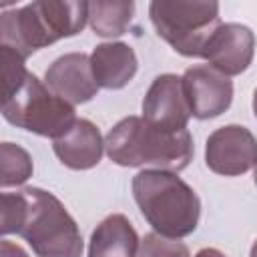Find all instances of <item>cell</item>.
Instances as JSON below:
<instances>
[{
	"label": "cell",
	"instance_id": "cell-16",
	"mask_svg": "<svg viewBox=\"0 0 257 257\" xmlns=\"http://www.w3.org/2000/svg\"><path fill=\"white\" fill-rule=\"evenodd\" d=\"M34 165L26 149L14 143L0 145V185L2 189L24 185L32 177Z\"/></svg>",
	"mask_w": 257,
	"mask_h": 257
},
{
	"label": "cell",
	"instance_id": "cell-5",
	"mask_svg": "<svg viewBox=\"0 0 257 257\" xmlns=\"http://www.w3.org/2000/svg\"><path fill=\"white\" fill-rule=\"evenodd\" d=\"M149 18L155 32L181 56L201 58L211 34L219 28L215 0H153Z\"/></svg>",
	"mask_w": 257,
	"mask_h": 257
},
{
	"label": "cell",
	"instance_id": "cell-2",
	"mask_svg": "<svg viewBox=\"0 0 257 257\" xmlns=\"http://www.w3.org/2000/svg\"><path fill=\"white\" fill-rule=\"evenodd\" d=\"M104 151L118 167H151L179 173L189 167L195 147L189 131H163L143 116H126L108 131Z\"/></svg>",
	"mask_w": 257,
	"mask_h": 257
},
{
	"label": "cell",
	"instance_id": "cell-4",
	"mask_svg": "<svg viewBox=\"0 0 257 257\" xmlns=\"http://www.w3.org/2000/svg\"><path fill=\"white\" fill-rule=\"evenodd\" d=\"M133 197L155 233L183 239L191 235L201 217L197 193L171 171L145 169L133 177Z\"/></svg>",
	"mask_w": 257,
	"mask_h": 257
},
{
	"label": "cell",
	"instance_id": "cell-10",
	"mask_svg": "<svg viewBox=\"0 0 257 257\" xmlns=\"http://www.w3.org/2000/svg\"><path fill=\"white\" fill-rule=\"evenodd\" d=\"M143 118L163 131H187L191 110L181 76L167 72L151 82L143 98Z\"/></svg>",
	"mask_w": 257,
	"mask_h": 257
},
{
	"label": "cell",
	"instance_id": "cell-14",
	"mask_svg": "<svg viewBox=\"0 0 257 257\" xmlns=\"http://www.w3.org/2000/svg\"><path fill=\"white\" fill-rule=\"evenodd\" d=\"M141 239L133 223L120 215L104 217L90 235L88 257H137Z\"/></svg>",
	"mask_w": 257,
	"mask_h": 257
},
{
	"label": "cell",
	"instance_id": "cell-18",
	"mask_svg": "<svg viewBox=\"0 0 257 257\" xmlns=\"http://www.w3.org/2000/svg\"><path fill=\"white\" fill-rule=\"evenodd\" d=\"M0 58H2V86H4L2 98H4L22 84V80L28 76V70L24 66L26 58L8 46H0Z\"/></svg>",
	"mask_w": 257,
	"mask_h": 257
},
{
	"label": "cell",
	"instance_id": "cell-13",
	"mask_svg": "<svg viewBox=\"0 0 257 257\" xmlns=\"http://www.w3.org/2000/svg\"><path fill=\"white\" fill-rule=\"evenodd\" d=\"M90 64L96 84L106 90H118L126 86L139 70L137 54L126 42L98 44L90 54Z\"/></svg>",
	"mask_w": 257,
	"mask_h": 257
},
{
	"label": "cell",
	"instance_id": "cell-17",
	"mask_svg": "<svg viewBox=\"0 0 257 257\" xmlns=\"http://www.w3.org/2000/svg\"><path fill=\"white\" fill-rule=\"evenodd\" d=\"M137 257H191V253L183 241L153 231L141 239Z\"/></svg>",
	"mask_w": 257,
	"mask_h": 257
},
{
	"label": "cell",
	"instance_id": "cell-8",
	"mask_svg": "<svg viewBox=\"0 0 257 257\" xmlns=\"http://www.w3.org/2000/svg\"><path fill=\"white\" fill-rule=\"evenodd\" d=\"M191 116L199 120L223 114L233 102V82L209 64H195L181 76Z\"/></svg>",
	"mask_w": 257,
	"mask_h": 257
},
{
	"label": "cell",
	"instance_id": "cell-23",
	"mask_svg": "<svg viewBox=\"0 0 257 257\" xmlns=\"http://www.w3.org/2000/svg\"><path fill=\"white\" fill-rule=\"evenodd\" d=\"M253 179H255V185H257V167H255V177Z\"/></svg>",
	"mask_w": 257,
	"mask_h": 257
},
{
	"label": "cell",
	"instance_id": "cell-22",
	"mask_svg": "<svg viewBox=\"0 0 257 257\" xmlns=\"http://www.w3.org/2000/svg\"><path fill=\"white\" fill-rule=\"evenodd\" d=\"M253 112H255V116H257V88H255V92H253Z\"/></svg>",
	"mask_w": 257,
	"mask_h": 257
},
{
	"label": "cell",
	"instance_id": "cell-12",
	"mask_svg": "<svg viewBox=\"0 0 257 257\" xmlns=\"http://www.w3.org/2000/svg\"><path fill=\"white\" fill-rule=\"evenodd\" d=\"M52 149L64 167L72 171H86L100 163L104 141L94 122L88 118H76V122L54 141Z\"/></svg>",
	"mask_w": 257,
	"mask_h": 257
},
{
	"label": "cell",
	"instance_id": "cell-15",
	"mask_svg": "<svg viewBox=\"0 0 257 257\" xmlns=\"http://www.w3.org/2000/svg\"><path fill=\"white\" fill-rule=\"evenodd\" d=\"M135 16L133 0H94L88 2V24L96 36L114 38L126 32Z\"/></svg>",
	"mask_w": 257,
	"mask_h": 257
},
{
	"label": "cell",
	"instance_id": "cell-3",
	"mask_svg": "<svg viewBox=\"0 0 257 257\" xmlns=\"http://www.w3.org/2000/svg\"><path fill=\"white\" fill-rule=\"evenodd\" d=\"M88 22V2L36 0L0 16V46L28 58L32 52L82 32Z\"/></svg>",
	"mask_w": 257,
	"mask_h": 257
},
{
	"label": "cell",
	"instance_id": "cell-20",
	"mask_svg": "<svg viewBox=\"0 0 257 257\" xmlns=\"http://www.w3.org/2000/svg\"><path fill=\"white\" fill-rule=\"evenodd\" d=\"M195 257H227L223 251L215 249V247H205V249H199L195 253Z\"/></svg>",
	"mask_w": 257,
	"mask_h": 257
},
{
	"label": "cell",
	"instance_id": "cell-1",
	"mask_svg": "<svg viewBox=\"0 0 257 257\" xmlns=\"http://www.w3.org/2000/svg\"><path fill=\"white\" fill-rule=\"evenodd\" d=\"M2 235H20L36 257H82V235L60 203L44 189L26 187L2 195Z\"/></svg>",
	"mask_w": 257,
	"mask_h": 257
},
{
	"label": "cell",
	"instance_id": "cell-21",
	"mask_svg": "<svg viewBox=\"0 0 257 257\" xmlns=\"http://www.w3.org/2000/svg\"><path fill=\"white\" fill-rule=\"evenodd\" d=\"M249 257H257V239H255V243L251 245V251H249Z\"/></svg>",
	"mask_w": 257,
	"mask_h": 257
},
{
	"label": "cell",
	"instance_id": "cell-6",
	"mask_svg": "<svg viewBox=\"0 0 257 257\" xmlns=\"http://www.w3.org/2000/svg\"><path fill=\"white\" fill-rule=\"evenodd\" d=\"M2 116L24 131L56 141L74 122V104L56 96L36 74L28 72L22 84L2 98Z\"/></svg>",
	"mask_w": 257,
	"mask_h": 257
},
{
	"label": "cell",
	"instance_id": "cell-11",
	"mask_svg": "<svg viewBox=\"0 0 257 257\" xmlns=\"http://www.w3.org/2000/svg\"><path fill=\"white\" fill-rule=\"evenodd\" d=\"M44 84L70 104L88 102L100 88L94 80L90 56L84 52H66L58 56L46 68Z\"/></svg>",
	"mask_w": 257,
	"mask_h": 257
},
{
	"label": "cell",
	"instance_id": "cell-7",
	"mask_svg": "<svg viewBox=\"0 0 257 257\" xmlns=\"http://www.w3.org/2000/svg\"><path fill=\"white\" fill-rule=\"evenodd\" d=\"M207 167L223 177H239L257 167V139L241 124H225L213 131L205 145Z\"/></svg>",
	"mask_w": 257,
	"mask_h": 257
},
{
	"label": "cell",
	"instance_id": "cell-9",
	"mask_svg": "<svg viewBox=\"0 0 257 257\" xmlns=\"http://www.w3.org/2000/svg\"><path fill=\"white\" fill-rule=\"evenodd\" d=\"M255 54V34L249 26L237 22H221L205 44L203 56L209 66L225 76L245 72Z\"/></svg>",
	"mask_w": 257,
	"mask_h": 257
},
{
	"label": "cell",
	"instance_id": "cell-19",
	"mask_svg": "<svg viewBox=\"0 0 257 257\" xmlns=\"http://www.w3.org/2000/svg\"><path fill=\"white\" fill-rule=\"evenodd\" d=\"M0 257H28V253L20 245H16L8 239H2L0 241Z\"/></svg>",
	"mask_w": 257,
	"mask_h": 257
}]
</instances>
